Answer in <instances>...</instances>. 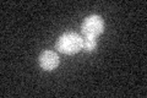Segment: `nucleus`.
<instances>
[{"label":"nucleus","mask_w":147,"mask_h":98,"mask_svg":"<svg viewBox=\"0 0 147 98\" xmlns=\"http://www.w3.org/2000/svg\"><path fill=\"white\" fill-rule=\"evenodd\" d=\"M97 48V39L96 38H90V37H84L82 38V49L87 53L94 52Z\"/></svg>","instance_id":"nucleus-4"},{"label":"nucleus","mask_w":147,"mask_h":98,"mask_svg":"<svg viewBox=\"0 0 147 98\" xmlns=\"http://www.w3.org/2000/svg\"><path fill=\"white\" fill-rule=\"evenodd\" d=\"M39 66L42 68L45 71H52V70H55L59 66V55L53 52V50H44V52L40 53L39 58Z\"/></svg>","instance_id":"nucleus-3"},{"label":"nucleus","mask_w":147,"mask_h":98,"mask_svg":"<svg viewBox=\"0 0 147 98\" xmlns=\"http://www.w3.org/2000/svg\"><path fill=\"white\" fill-rule=\"evenodd\" d=\"M55 49L65 55H74L82 49V37L76 32H65L58 38Z\"/></svg>","instance_id":"nucleus-1"},{"label":"nucleus","mask_w":147,"mask_h":98,"mask_svg":"<svg viewBox=\"0 0 147 98\" xmlns=\"http://www.w3.org/2000/svg\"><path fill=\"white\" fill-rule=\"evenodd\" d=\"M104 31V21L98 15L87 16L81 25V32L85 37L90 38H97Z\"/></svg>","instance_id":"nucleus-2"}]
</instances>
